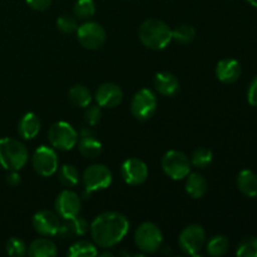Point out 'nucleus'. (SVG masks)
<instances>
[{
  "instance_id": "nucleus-1",
  "label": "nucleus",
  "mask_w": 257,
  "mask_h": 257,
  "mask_svg": "<svg viewBox=\"0 0 257 257\" xmlns=\"http://www.w3.org/2000/svg\"><path fill=\"white\" fill-rule=\"evenodd\" d=\"M90 235L97 246L110 248L118 245L130 230V221L118 212H103L92 221Z\"/></svg>"
},
{
  "instance_id": "nucleus-2",
  "label": "nucleus",
  "mask_w": 257,
  "mask_h": 257,
  "mask_svg": "<svg viewBox=\"0 0 257 257\" xmlns=\"http://www.w3.org/2000/svg\"><path fill=\"white\" fill-rule=\"evenodd\" d=\"M138 35L145 47L152 50H162L172 42V29L165 22L147 19L141 24Z\"/></svg>"
},
{
  "instance_id": "nucleus-3",
  "label": "nucleus",
  "mask_w": 257,
  "mask_h": 257,
  "mask_svg": "<svg viewBox=\"0 0 257 257\" xmlns=\"http://www.w3.org/2000/svg\"><path fill=\"white\" fill-rule=\"evenodd\" d=\"M29 153L27 147L14 138L0 140V166L8 171H19L27 165Z\"/></svg>"
},
{
  "instance_id": "nucleus-4",
  "label": "nucleus",
  "mask_w": 257,
  "mask_h": 257,
  "mask_svg": "<svg viewBox=\"0 0 257 257\" xmlns=\"http://www.w3.org/2000/svg\"><path fill=\"white\" fill-rule=\"evenodd\" d=\"M112 172L104 165L89 166L83 173V183H84L83 197L89 198L90 193L94 191H102L108 188L112 183Z\"/></svg>"
},
{
  "instance_id": "nucleus-5",
  "label": "nucleus",
  "mask_w": 257,
  "mask_h": 257,
  "mask_svg": "<svg viewBox=\"0 0 257 257\" xmlns=\"http://www.w3.org/2000/svg\"><path fill=\"white\" fill-rule=\"evenodd\" d=\"M50 145L59 151H70L77 146L78 133L69 123L55 122L48 131Z\"/></svg>"
},
{
  "instance_id": "nucleus-6",
  "label": "nucleus",
  "mask_w": 257,
  "mask_h": 257,
  "mask_svg": "<svg viewBox=\"0 0 257 257\" xmlns=\"http://www.w3.org/2000/svg\"><path fill=\"white\" fill-rule=\"evenodd\" d=\"M163 241L162 231L152 222H143L136 230L135 242L143 253H153L161 247Z\"/></svg>"
},
{
  "instance_id": "nucleus-7",
  "label": "nucleus",
  "mask_w": 257,
  "mask_h": 257,
  "mask_svg": "<svg viewBox=\"0 0 257 257\" xmlns=\"http://www.w3.org/2000/svg\"><path fill=\"white\" fill-rule=\"evenodd\" d=\"M156 109H157V98L151 89L143 88L133 95L131 102V112L136 119L146 122L153 117Z\"/></svg>"
},
{
  "instance_id": "nucleus-8",
  "label": "nucleus",
  "mask_w": 257,
  "mask_h": 257,
  "mask_svg": "<svg viewBox=\"0 0 257 257\" xmlns=\"http://www.w3.org/2000/svg\"><path fill=\"white\" fill-rule=\"evenodd\" d=\"M162 170L172 180H183L191 172V161L180 151H168L162 157Z\"/></svg>"
},
{
  "instance_id": "nucleus-9",
  "label": "nucleus",
  "mask_w": 257,
  "mask_h": 257,
  "mask_svg": "<svg viewBox=\"0 0 257 257\" xmlns=\"http://www.w3.org/2000/svg\"><path fill=\"white\" fill-rule=\"evenodd\" d=\"M78 42L85 49L94 50L103 47L107 39L104 28L95 22H85L77 28Z\"/></svg>"
},
{
  "instance_id": "nucleus-10",
  "label": "nucleus",
  "mask_w": 257,
  "mask_h": 257,
  "mask_svg": "<svg viewBox=\"0 0 257 257\" xmlns=\"http://www.w3.org/2000/svg\"><path fill=\"white\" fill-rule=\"evenodd\" d=\"M206 242V232L202 226L190 225L183 228L178 237L181 250L191 256L198 255Z\"/></svg>"
},
{
  "instance_id": "nucleus-11",
  "label": "nucleus",
  "mask_w": 257,
  "mask_h": 257,
  "mask_svg": "<svg viewBox=\"0 0 257 257\" xmlns=\"http://www.w3.org/2000/svg\"><path fill=\"white\" fill-rule=\"evenodd\" d=\"M32 163L35 172L43 177H50L58 171V156L55 151L48 146H40L35 150Z\"/></svg>"
},
{
  "instance_id": "nucleus-12",
  "label": "nucleus",
  "mask_w": 257,
  "mask_h": 257,
  "mask_svg": "<svg viewBox=\"0 0 257 257\" xmlns=\"http://www.w3.org/2000/svg\"><path fill=\"white\" fill-rule=\"evenodd\" d=\"M55 211L63 220H69L79 215L82 208V201L79 196L70 190H64L58 195L55 200Z\"/></svg>"
},
{
  "instance_id": "nucleus-13",
  "label": "nucleus",
  "mask_w": 257,
  "mask_h": 257,
  "mask_svg": "<svg viewBox=\"0 0 257 257\" xmlns=\"http://www.w3.org/2000/svg\"><path fill=\"white\" fill-rule=\"evenodd\" d=\"M120 175L127 185H142L148 177V167L140 158H128L120 167Z\"/></svg>"
},
{
  "instance_id": "nucleus-14",
  "label": "nucleus",
  "mask_w": 257,
  "mask_h": 257,
  "mask_svg": "<svg viewBox=\"0 0 257 257\" xmlns=\"http://www.w3.org/2000/svg\"><path fill=\"white\" fill-rule=\"evenodd\" d=\"M33 227L42 236H54L59 231L60 221L52 211L42 210L33 217Z\"/></svg>"
},
{
  "instance_id": "nucleus-15",
  "label": "nucleus",
  "mask_w": 257,
  "mask_h": 257,
  "mask_svg": "<svg viewBox=\"0 0 257 257\" xmlns=\"http://www.w3.org/2000/svg\"><path fill=\"white\" fill-rule=\"evenodd\" d=\"M123 99V90L115 83H104L95 92V100L103 108H114Z\"/></svg>"
},
{
  "instance_id": "nucleus-16",
  "label": "nucleus",
  "mask_w": 257,
  "mask_h": 257,
  "mask_svg": "<svg viewBox=\"0 0 257 257\" xmlns=\"http://www.w3.org/2000/svg\"><path fill=\"white\" fill-rule=\"evenodd\" d=\"M215 73L218 80L226 83V84H231V83H235L236 80H238V78L241 77L242 68H241L238 60L232 59V58H225L217 63Z\"/></svg>"
},
{
  "instance_id": "nucleus-17",
  "label": "nucleus",
  "mask_w": 257,
  "mask_h": 257,
  "mask_svg": "<svg viewBox=\"0 0 257 257\" xmlns=\"http://www.w3.org/2000/svg\"><path fill=\"white\" fill-rule=\"evenodd\" d=\"M79 152L87 158H95L102 153V143L95 138L94 132L89 127L80 131V138L78 142Z\"/></svg>"
},
{
  "instance_id": "nucleus-18",
  "label": "nucleus",
  "mask_w": 257,
  "mask_h": 257,
  "mask_svg": "<svg viewBox=\"0 0 257 257\" xmlns=\"http://www.w3.org/2000/svg\"><path fill=\"white\" fill-rule=\"evenodd\" d=\"M153 83H155L156 90L165 97H172L180 89V82L177 77L170 72L157 73Z\"/></svg>"
},
{
  "instance_id": "nucleus-19",
  "label": "nucleus",
  "mask_w": 257,
  "mask_h": 257,
  "mask_svg": "<svg viewBox=\"0 0 257 257\" xmlns=\"http://www.w3.org/2000/svg\"><path fill=\"white\" fill-rule=\"evenodd\" d=\"M40 125L42 123H40L39 117L35 113L29 112L20 118L18 123V133L24 140H33L39 133Z\"/></svg>"
},
{
  "instance_id": "nucleus-20",
  "label": "nucleus",
  "mask_w": 257,
  "mask_h": 257,
  "mask_svg": "<svg viewBox=\"0 0 257 257\" xmlns=\"http://www.w3.org/2000/svg\"><path fill=\"white\" fill-rule=\"evenodd\" d=\"M89 223L87 220L79 216L64 220V223H60V227L58 233L62 237H68V236H83L89 231Z\"/></svg>"
},
{
  "instance_id": "nucleus-21",
  "label": "nucleus",
  "mask_w": 257,
  "mask_h": 257,
  "mask_svg": "<svg viewBox=\"0 0 257 257\" xmlns=\"http://www.w3.org/2000/svg\"><path fill=\"white\" fill-rule=\"evenodd\" d=\"M237 187L243 196L253 198L257 196V175L251 170H242L237 176Z\"/></svg>"
},
{
  "instance_id": "nucleus-22",
  "label": "nucleus",
  "mask_w": 257,
  "mask_h": 257,
  "mask_svg": "<svg viewBox=\"0 0 257 257\" xmlns=\"http://www.w3.org/2000/svg\"><path fill=\"white\" fill-rule=\"evenodd\" d=\"M57 253V245L49 238H37L28 248V255L30 257H54Z\"/></svg>"
},
{
  "instance_id": "nucleus-23",
  "label": "nucleus",
  "mask_w": 257,
  "mask_h": 257,
  "mask_svg": "<svg viewBox=\"0 0 257 257\" xmlns=\"http://www.w3.org/2000/svg\"><path fill=\"white\" fill-rule=\"evenodd\" d=\"M207 191V181L201 173H188L186 180V192L192 198H201Z\"/></svg>"
},
{
  "instance_id": "nucleus-24",
  "label": "nucleus",
  "mask_w": 257,
  "mask_h": 257,
  "mask_svg": "<svg viewBox=\"0 0 257 257\" xmlns=\"http://www.w3.org/2000/svg\"><path fill=\"white\" fill-rule=\"evenodd\" d=\"M68 97H69L72 104H74L75 107L85 108L92 102V93L84 85H74V87L70 88Z\"/></svg>"
},
{
  "instance_id": "nucleus-25",
  "label": "nucleus",
  "mask_w": 257,
  "mask_h": 257,
  "mask_svg": "<svg viewBox=\"0 0 257 257\" xmlns=\"http://www.w3.org/2000/svg\"><path fill=\"white\" fill-rule=\"evenodd\" d=\"M97 255V246L85 240L73 243L69 247V251H68V256L70 257H94Z\"/></svg>"
},
{
  "instance_id": "nucleus-26",
  "label": "nucleus",
  "mask_w": 257,
  "mask_h": 257,
  "mask_svg": "<svg viewBox=\"0 0 257 257\" xmlns=\"http://www.w3.org/2000/svg\"><path fill=\"white\" fill-rule=\"evenodd\" d=\"M230 247V242H228V238L223 235L213 236L210 241H208L207 246H206V250L207 253L212 257H218L223 256L228 251Z\"/></svg>"
},
{
  "instance_id": "nucleus-27",
  "label": "nucleus",
  "mask_w": 257,
  "mask_h": 257,
  "mask_svg": "<svg viewBox=\"0 0 257 257\" xmlns=\"http://www.w3.org/2000/svg\"><path fill=\"white\" fill-rule=\"evenodd\" d=\"M196 37V30L192 25L181 24L172 29V40L178 44H188Z\"/></svg>"
},
{
  "instance_id": "nucleus-28",
  "label": "nucleus",
  "mask_w": 257,
  "mask_h": 257,
  "mask_svg": "<svg viewBox=\"0 0 257 257\" xmlns=\"http://www.w3.org/2000/svg\"><path fill=\"white\" fill-rule=\"evenodd\" d=\"M59 181L67 187H74L79 182V172L72 165H64L59 168L58 172Z\"/></svg>"
},
{
  "instance_id": "nucleus-29",
  "label": "nucleus",
  "mask_w": 257,
  "mask_h": 257,
  "mask_svg": "<svg viewBox=\"0 0 257 257\" xmlns=\"http://www.w3.org/2000/svg\"><path fill=\"white\" fill-rule=\"evenodd\" d=\"M95 14L94 0H77L74 5V17L79 20H89Z\"/></svg>"
},
{
  "instance_id": "nucleus-30",
  "label": "nucleus",
  "mask_w": 257,
  "mask_h": 257,
  "mask_svg": "<svg viewBox=\"0 0 257 257\" xmlns=\"http://www.w3.org/2000/svg\"><path fill=\"white\" fill-rule=\"evenodd\" d=\"M211 162H212V152L207 148H197L191 156V163L197 168H206L211 165Z\"/></svg>"
},
{
  "instance_id": "nucleus-31",
  "label": "nucleus",
  "mask_w": 257,
  "mask_h": 257,
  "mask_svg": "<svg viewBox=\"0 0 257 257\" xmlns=\"http://www.w3.org/2000/svg\"><path fill=\"white\" fill-rule=\"evenodd\" d=\"M236 255L238 257H257V237H246L241 241Z\"/></svg>"
},
{
  "instance_id": "nucleus-32",
  "label": "nucleus",
  "mask_w": 257,
  "mask_h": 257,
  "mask_svg": "<svg viewBox=\"0 0 257 257\" xmlns=\"http://www.w3.org/2000/svg\"><path fill=\"white\" fill-rule=\"evenodd\" d=\"M7 252L9 256L20 257L27 253V246L24 241H22L18 237H12L7 242Z\"/></svg>"
},
{
  "instance_id": "nucleus-33",
  "label": "nucleus",
  "mask_w": 257,
  "mask_h": 257,
  "mask_svg": "<svg viewBox=\"0 0 257 257\" xmlns=\"http://www.w3.org/2000/svg\"><path fill=\"white\" fill-rule=\"evenodd\" d=\"M57 27L64 34H72L73 32H77V20L75 18L69 17V15H62L57 19Z\"/></svg>"
},
{
  "instance_id": "nucleus-34",
  "label": "nucleus",
  "mask_w": 257,
  "mask_h": 257,
  "mask_svg": "<svg viewBox=\"0 0 257 257\" xmlns=\"http://www.w3.org/2000/svg\"><path fill=\"white\" fill-rule=\"evenodd\" d=\"M102 117V110L99 105H89L84 112V120L89 125H95L100 120Z\"/></svg>"
},
{
  "instance_id": "nucleus-35",
  "label": "nucleus",
  "mask_w": 257,
  "mask_h": 257,
  "mask_svg": "<svg viewBox=\"0 0 257 257\" xmlns=\"http://www.w3.org/2000/svg\"><path fill=\"white\" fill-rule=\"evenodd\" d=\"M247 102L252 107H257V77L251 80L247 89Z\"/></svg>"
},
{
  "instance_id": "nucleus-36",
  "label": "nucleus",
  "mask_w": 257,
  "mask_h": 257,
  "mask_svg": "<svg viewBox=\"0 0 257 257\" xmlns=\"http://www.w3.org/2000/svg\"><path fill=\"white\" fill-rule=\"evenodd\" d=\"M25 2L32 9L38 10V12L47 10L52 4V0H25Z\"/></svg>"
},
{
  "instance_id": "nucleus-37",
  "label": "nucleus",
  "mask_w": 257,
  "mask_h": 257,
  "mask_svg": "<svg viewBox=\"0 0 257 257\" xmlns=\"http://www.w3.org/2000/svg\"><path fill=\"white\" fill-rule=\"evenodd\" d=\"M5 181H7V183L10 187H17V186H19L20 182H22V178H20V175L18 171H9Z\"/></svg>"
},
{
  "instance_id": "nucleus-38",
  "label": "nucleus",
  "mask_w": 257,
  "mask_h": 257,
  "mask_svg": "<svg viewBox=\"0 0 257 257\" xmlns=\"http://www.w3.org/2000/svg\"><path fill=\"white\" fill-rule=\"evenodd\" d=\"M248 3H250L251 5H252V7H255V8H257V0H247Z\"/></svg>"
}]
</instances>
